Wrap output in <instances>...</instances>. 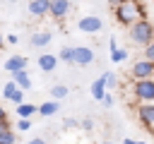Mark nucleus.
<instances>
[{
  "label": "nucleus",
  "mask_w": 154,
  "mask_h": 144,
  "mask_svg": "<svg viewBox=\"0 0 154 144\" xmlns=\"http://www.w3.org/2000/svg\"><path fill=\"white\" fill-rule=\"evenodd\" d=\"M113 17H116V22L120 26H128L130 29L137 19H144L147 17V10H144V5L140 0H123V2H118L113 7Z\"/></svg>",
  "instance_id": "1"
},
{
  "label": "nucleus",
  "mask_w": 154,
  "mask_h": 144,
  "mask_svg": "<svg viewBox=\"0 0 154 144\" xmlns=\"http://www.w3.org/2000/svg\"><path fill=\"white\" fill-rule=\"evenodd\" d=\"M130 41H132L135 46H142V48H147V46L154 41V22H152L149 17H144V19H137V22L130 26Z\"/></svg>",
  "instance_id": "2"
},
{
  "label": "nucleus",
  "mask_w": 154,
  "mask_h": 144,
  "mask_svg": "<svg viewBox=\"0 0 154 144\" xmlns=\"http://www.w3.org/2000/svg\"><path fill=\"white\" fill-rule=\"evenodd\" d=\"M130 94L137 103H154V77L152 79H132Z\"/></svg>",
  "instance_id": "3"
},
{
  "label": "nucleus",
  "mask_w": 154,
  "mask_h": 144,
  "mask_svg": "<svg viewBox=\"0 0 154 144\" xmlns=\"http://www.w3.org/2000/svg\"><path fill=\"white\" fill-rule=\"evenodd\" d=\"M77 29L82 31V34H99L101 29H103V19L99 17V14H82L79 19H77Z\"/></svg>",
  "instance_id": "4"
},
{
  "label": "nucleus",
  "mask_w": 154,
  "mask_h": 144,
  "mask_svg": "<svg viewBox=\"0 0 154 144\" xmlns=\"http://www.w3.org/2000/svg\"><path fill=\"white\" fill-rule=\"evenodd\" d=\"M154 77V62L147 58H140L130 67V79H152Z\"/></svg>",
  "instance_id": "5"
},
{
  "label": "nucleus",
  "mask_w": 154,
  "mask_h": 144,
  "mask_svg": "<svg viewBox=\"0 0 154 144\" xmlns=\"http://www.w3.org/2000/svg\"><path fill=\"white\" fill-rule=\"evenodd\" d=\"M135 113L142 127H147V132H154V103H137Z\"/></svg>",
  "instance_id": "6"
},
{
  "label": "nucleus",
  "mask_w": 154,
  "mask_h": 144,
  "mask_svg": "<svg viewBox=\"0 0 154 144\" xmlns=\"http://www.w3.org/2000/svg\"><path fill=\"white\" fill-rule=\"evenodd\" d=\"M91 62H94V48H89V46H75L72 48V65L87 67Z\"/></svg>",
  "instance_id": "7"
},
{
  "label": "nucleus",
  "mask_w": 154,
  "mask_h": 144,
  "mask_svg": "<svg viewBox=\"0 0 154 144\" xmlns=\"http://www.w3.org/2000/svg\"><path fill=\"white\" fill-rule=\"evenodd\" d=\"M26 10H29V14L36 17V19H41V17H51V0H29Z\"/></svg>",
  "instance_id": "8"
},
{
  "label": "nucleus",
  "mask_w": 154,
  "mask_h": 144,
  "mask_svg": "<svg viewBox=\"0 0 154 144\" xmlns=\"http://www.w3.org/2000/svg\"><path fill=\"white\" fill-rule=\"evenodd\" d=\"M58 62H60V58H58L55 53H41L38 60H36V65H38V70H41L43 74H51V72L58 67Z\"/></svg>",
  "instance_id": "9"
},
{
  "label": "nucleus",
  "mask_w": 154,
  "mask_h": 144,
  "mask_svg": "<svg viewBox=\"0 0 154 144\" xmlns=\"http://www.w3.org/2000/svg\"><path fill=\"white\" fill-rule=\"evenodd\" d=\"M53 41V34L48 31V29H41V31H34L31 36H29V43L34 46V48H46L48 43Z\"/></svg>",
  "instance_id": "10"
},
{
  "label": "nucleus",
  "mask_w": 154,
  "mask_h": 144,
  "mask_svg": "<svg viewBox=\"0 0 154 144\" xmlns=\"http://www.w3.org/2000/svg\"><path fill=\"white\" fill-rule=\"evenodd\" d=\"M26 65H29V60L24 58V55H19V53H14V55H10L7 60H5V70L12 74V72H19V70H26Z\"/></svg>",
  "instance_id": "11"
},
{
  "label": "nucleus",
  "mask_w": 154,
  "mask_h": 144,
  "mask_svg": "<svg viewBox=\"0 0 154 144\" xmlns=\"http://www.w3.org/2000/svg\"><path fill=\"white\" fill-rule=\"evenodd\" d=\"M106 89H108V86H106V77H103V72H101V77L91 82V86H89V94H91V98H94V101H103V96L108 94Z\"/></svg>",
  "instance_id": "12"
},
{
  "label": "nucleus",
  "mask_w": 154,
  "mask_h": 144,
  "mask_svg": "<svg viewBox=\"0 0 154 144\" xmlns=\"http://www.w3.org/2000/svg\"><path fill=\"white\" fill-rule=\"evenodd\" d=\"M70 12V0H51V17L53 19H65Z\"/></svg>",
  "instance_id": "13"
},
{
  "label": "nucleus",
  "mask_w": 154,
  "mask_h": 144,
  "mask_svg": "<svg viewBox=\"0 0 154 144\" xmlns=\"http://www.w3.org/2000/svg\"><path fill=\"white\" fill-rule=\"evenodd\" d=\"M58 110H60V101H55V98L43 101V103L38 106V115H41V118H51V115H55Z\"/></svg>",
  "instance_id": "14"
},
{
  "label": "nucleus",
  "mask_w": 154,
  "mask_h": 144,
  "mask_svg": "<svg viewBox=\"0 0 154 144\" xmlns=\"http://www.w3.org/2000/svg\"><path fill=\"white\" fill-rule=\"evenodd\" d=\"M10 77H12V82H17V86H19V89H24V91H29V89H31V77H29V72H26V70L12 72Z\"/></svg>",
  "instance_id": "15"
},
{
  "label": "nucleus",
  "mask_w": 154,
  "mask_h": 144,
  "mask_svg": "<svg viewBox=\"0 0 154 144\" xmlns=\"http://www.w3.org/2000/svg\"><path fill=\"white\" fill-rule=\"evenodd\" d=\"M38 113V106H34V103H19L17 106V118H26V120H31V115H36Z\"/></svg>",
  "instance_id": "16"
},
{
  "label": "nucleus",
  "mask_w": 154,
  "mask_h": 144,
  "mask_svg": "<svg viewBox=\"0 0 154 144\" xmlns=\"http://www.w3.org/2000/svg\"><path fill=\"white\" fill-rule=\"evenodd\" d=\"M67 94H70V89L65 84H53L51 86V98H55V101H63Z\"/></svg>",
  "instance_id": "17"
},
{
  "label": "nucleus",
  "mask_w": 154,
  "mask_h": 144,
  "mask_svg": "<svg viewBox=\"0 0 154 144\" xmlns=\"http://www.w3.org/2000/svg\"><path fill=\"white\" fill-rule=\"evenodd\" d=\"M108 58H111V62H116V65H118V62H125V60H128V50H125V48H116V50H111Z\"/></svg>",
  "instance_id": "18"
},
{
  "label": "nucleus",
  "mask_w": 154,
  "mask_h": 144,
  "mask_svg": "<svg viewBox=\"0 0 154 144\" xmlns=\"http://www.w3.org/2000/svg\"><path fill=\"white\" fill-rule=\"evenodd\" d=\"M17 89H19V86H17V82H12V79H10V82L2 86V98H5V101H10V98H12V94H14Z\"/></svg>",
  "instance_id": "19"
},
{
  "label": "nucleus",
  "mask_w": 154,
  "mask_h": 144,
  "mask_svg": "<svg viewBox=\"0 0 154 144\" xmlns=\"http://www.w3.org/2000/svg\"><path fill=\"white\" fill-rule=\"evenodd\" d=\"M0 144H17V134H14V130H5V132H0Z\"/></svg>",
  "instance_id": "20"
},
{
  "label": "nucleus",
  "mask_w": 154,
  "mask_h": 144,
  "mask_svg": "<svg viewBox=\"0 0 154 144\" xmlns=\"http://www.w3.org/2000/svg\"><path fill=\"white\" fill-rule=\"evenodd\" d=\"M58 58H60V62H70V65H72V48H70V46H63V48L58 50Z\"/></svg>",
  "instance_id": "21"
},
{
  "label": "nucleus",
  "mask_w": 154,
  "mask_h": 144,
  "mask_svg": "<svg viewBox=\"0 0 154 144\" xmlns=\"http://www.w3.org/2000/svg\"><path fill=\"white\" fill-rule=\"evenodd\" d=\"M103 77H106V86L108 89H116L118 86V74L116 72H103Z\"/></svg>",
  "instance_id": "22"
},
{
  "label": "nucleus",
  "mask_w": 154,
  "mask_h": 144,
  "mask_svg": "<svg viewBox=\"0 0 154 144\" xmlns=\"http://www.w3.org/2000/svg\"><path fill=\"white\" fill-rule=\"evenodd\" d=\"M17 130H19V132L31 130V120H26V118H17Z\"/></svg>",
  "instance_id": "23"
},
{
  "label": "nucleus",
  "mask_w": 154,
  "mask_h": 144,
  "mask_svg": "<svg viewBox=\"0 0 154 144\" xmlns=\"http://www.w3.org/2000/svg\"><path fill=\"white\" fill-rule=\"evenodd\" d=\"M14 106H19V103H24V89H17L14 94H12V98H10Z\"/></svg>",
  "instance_id": "24"
},
{
  "label": "nucleus",
  "mask_w": 154,
  "mask_h": 144,
  "mask_svg": "<svg viewBox=\"0 0 154 144\" xmlns=\"http://www.w3.org/2000/svg\"><path fill=\"white\" fill-rule=\"evenodd\" d=\"M142 58H147V60H152V62H154V41L142 50Z\"/></svg>",
  "instance_id": "25"
},
{
  "label": "nucleus",
  "mask_w": 154,
  "mask_h": 144,
  "mask_svg": "<svg viewBox=\"0 0 154 144\" xmlns=\"http://www.w3.org/2000/svg\"><path fill=\"white\" fill-rule=\"evenodd\" d=\"M79 127H82V130H87V132H89V130H94V120H91V118H84V120H82V122H79Z\"/></svg>",
  "instance_id": "26"
},
{
  "label": "nucleus",
  "mask_w": 154,
  "mask_h": 144,
  "mask_svg": "<svg viewBox=\"0 0 154 144\" xmlns=\"http://www.w3.org/2000/svg\"><path fill=\"white\" fill-rule=\"evenodd\" d=\"M5 130H14V127H12V122H10L7 118H5V120H0V132H5Z\"/></svg>",
  "instance_id": "27"
},
{
  "label": "nucleus",
  "mask_w": 154,
  "mask_h": 144,
  "mask_svg": "<svg viewBox=\"0 0 154 144\" xmlns=\"http://www.w3.org/2000/svg\"><path fill=\"white\" fill-rule=\"evenodd\" d=\"M63 127H77V120L75 118H65L63 120Z\"/></svg>",
  "instance_id": "28"
},
{
  "label": "nucleus",
  "mask_w": 154,
  "mask_h": 144,
  "mask_svg": "<svg viewBox=\"0 0 154 144\" xmlns=\"http://www.w3.org/2000/svg\"><path fill=\"white\" fill-rule=\"evenodd\" d=\"M101 103H103V106H106V108H111V106H113V96H111V94H106V96H103V101H101Z\"/></svg>",
  "instance_id": "29"
},
{
  "label": "nucleus",
  "mask_w": 154,
  "mask_h": 144,
  "mask_svg": "<svg viewBox=\"0 0 154 144\" xmlns=\"http://www.w3.org/2000/svg\"><path fill=\"white\" fill-rule=\"evenodd\" d=\"M26 144H48V142H46L43 137H34V139H29Z\"/></svg>",
  "instance_id": "30"
},
{
  "label": "nucleus",
  "mask_w": 154,
  "mask_h": 144,
  "mask_svg": "<svg viewBox=\"0 0 154 144\" xmlns=\"http://www.w3.org/2000/svg\"><path fill=\"white\" fill-rule=\"evenodd\" d=\"M17 41H19V38H17V34H10V36H7V43H10V46H14Z\"/></svg>",
  "instance_id": "31"
},
{
  "label": "nucleus",
  "mask_w": 154,
  "mask_h": 144,
  "mask_svg": "<svg viewBox=\"0 0 154 144\" xmlns=\"http://www.w3.org/2000/svg\"><path fill=\"white\" fill-rule=\"evenodd\" d=\"M108 48H111V50H116V48H118V43H116V36H111V38H108Z\"/></svg>",
  "instance_id": "32"
},
{
  "label": "nucleus",
  "mask_w": 154,
  "mask_h": 144,
  "mask_svg": "<svg viewBox=\"0 0 154 144\" xmlns=\"http://www.w3.org/2000/svg\"><path fill=\"white\" fill-rule=\"evenodd\" d=\"M5 118H7V110H5L2 106H0V120H5Z\"/></svg>",
  "instance_id": "33"
},
{
  "label": "nucleus",
  "mask_w": 154,
  "mask_h": 144,
  "mask_svg": "<svg viewBox=\"0 0 154 144\" xmlns=\"http://www.w3.org/2000/svg\"><path fill=\"white\" fill-rule=\"evenodd\" d=\"M135 142H137V139H130V137H128V139H123V144H135Z\"/></svg>",
  "instance_id": "34"
},
{
  "label": "nucleus",
  "mask_w": 154,
  "mask_h": 144,
  "mask_svg": "<svg viewBox=\"0 0 154 144\" xmlns=\"http://www.w3.org/2000/svg\"><path fill=\"white\" fill-rule=\"evenodd\" d=\"M5 41H7V38H5L2 34H0V50H2V46H5Z\"/></svg>",
  "instance_id": "35"
},
{
  "label": "nucleus",
  "mask_w": 154,
  "mask_h": 144,
  "mask_svg": "<svg viewBox=\"0 0 154 144\" xmlns=\"http://www.w3.org/2000/svg\"><path fill=\"white\" fill-rule=\"evenodd\" d=\"M108 2H111V5L116 7V5H118V2H123V0H108Z\"/></svg>",
  "instance_id": "36"
},
{
  "label": "nucleus",
  "mask_w": 154,
  "mask_h": 144,
  "mask_svg": "<svg viewBox=\"0 0 154 144\" xmlns=\"http://www.w3.org/2000/svg\"><path fill=\"white\" fill-rule=\"evenodd\" d=\"M99 144H116V142H99Z\"/></svg>",
  "instance_id": "37"
},
{
  "label": "nucleus",
  "mask_w": 154,
  "mask_h": 144,
  "mask_svg": "<svg viewBox=\"0 0 154 144\" xmlns=\"http://www.w3.org/2000/svg\"><path fill=\"white\" fill-rule=\"evenodd\" d=\"M135 144H147V142H140V139H137V142H135Z\"/></svg>",
  "instance_id": "38"
},
{
  "label": "nucleus",
  "mask_w": 154,
  "mask_h": 144,
  "mask_svg": "<svg viewBox=\"0 0 154 144\" xmlns=\"http://www.w3.org/2000/svg\"><path fill=\"white\" fill-rule=\"evenodd\" d=\"M7 2H17V0H7Z\"/></svg>",
  "instance_id": "39"
},
{
  "label": "nucleus",
  "mask_w": 154,
  "mask_h": 144,
  "mask_svg": "<svg viewBox=\"0 0 154 144\" xmlns=\"http://www.w3.org/2000/svg\"><path fill=\"white\" fill-rule=\"evenodd\" d=\"M17 144H22V142H17Z\"/></svg>",
  "instance_id": "40"
}]
</instances>
